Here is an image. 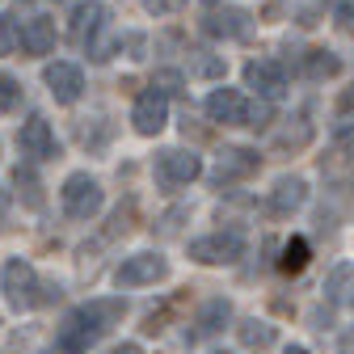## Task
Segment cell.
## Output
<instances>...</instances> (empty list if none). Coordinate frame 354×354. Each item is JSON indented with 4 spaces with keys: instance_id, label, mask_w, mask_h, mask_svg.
I'll list each match as a JSON object with an SVG mask.
<instances>
[{
    "instance_id": "obj_6",
    "label": "cell",
    "mask_w": 354,
    "mask_h": 354,
    "mask_svg": "<svg viewBox=\"0 0 354 354\" xmlns=\"http://www.w3.org/2000/svg\"><path fill=\"white\" fill-rule=\"evenodd\" d=\"M165 274H169V261L160 253H136L114 270V283L118 287H148V283H160Z\"/></svg>"
},
{
    "instance_id": "obj_30",
    "label": "cell",
    "mask_w": 354,
    "mask_h": 354,
    "mask_svg": "<svg viewBox=\"0 0 354 354\" xmlns=\"http://www.w3.org/2000/svg\"><path fill=\"white\" fill-rule=\"evenodd\" d=\"M287 354H308V350L304 346H287Z\"/></svg>"
},
{
    "instance_id": "obj_26",
    "label": "cell",
    "mask_w": 354,
    "mask_h": 354,
    "mask_svg": "<svg viewBox=\"0 0 354 354\" xmlns=\"http://www.w3.org/2000/svg\"><path fill=\"white\" fill-rule=\"evenodd\" d=\"M182 5H186V0H144V9H148V13H156V17H165V13H177Z\"/></svg>"
},
{
    "instance_id": "obj_18",
    "label": "cell",
    "mask_w": 354,
    "mask_h": 354,
    "mask_svg": "<svg viewBox=\"0 0 354 354\" xmlns=\"http://www.w3.org/2000/svg\"><path fill=\"white\" fill-rule=\"evenodd\" d=\"M236 337L249 350H270L274 346V325H266V321H241L236 325Z\"/></svg>"
},
{
    "instance_id": "obj_23",
    "label": "cell",
    "mask_w": 354,
    "mask_h": 354,
    "mask_svg": "<svg viewBox=\"0 0 354 354\" xmlns=\"http://www.w3.org/2000/svg\"><path fill=\"white\" fill-rule=\"evenodd\" d=\"M17 97H21V84H17L9 72H0V114L13 110V106H17Z\"/></svg>"
},
{
    "instance_id": "obj_16",
    "label": "cell",
    "mask_w": 354,
    "mask_h": 354,
    "mask_svg": "<svg viewBox=\"0 0 354 354\" xmlns=\"http://www.w3.org/2000/svg\"><path fill=\"white\" fill-rule=\"evenodd\" d=\"M325 295L333 304H342L346 313H354V266H337L329 274V283H325Z\"/></svg>"
},
{
    "instance_id": "obj_5",
    "label": "cell",
    "mask_w": 354,
    "mask_h": 354,
    "mask_svg": "<svg viewBox=\"0 0 354 354\" xmlns=\"http://www.w3.org/2000/svg\"><path fill=\"white\" fill-rule=\"evenodd\" d=\"M194 177H203V160H198L194 152H186V148H169V152L156 156V182H160V186L177 190V186H190Z\"/></svg>"
},
{
    "instance_id": "obj_13",
    "label": "cell",
    "mask_w": 354,
    "mask_h": 354,
    "mask_svg": "<svg viewBox=\"0 0 354 354\" xmlns=\"http://www.w3.org/2000/svg\"><path fill=\"white\" fill-rule=\"evenodd\" d=\"M308 203V182H304V177H279V182H274V190H270V207L274 211H299Z\"/></svg>"
},
{
    "instance_id": "obj_27",
    "label": "cell",
    "mask_w": 354,
    "mask_h": 354,
    "mask_svg": "<svg viewBox=\"0 0 354 354\" xmlns=\"http://www.w3.org/2000/svg\"><path fill=\"white\" fill-rule=\"evenodd\" d=\"M219 72H224L219 59H198V76H219Z\"/></svg>"
},
{
    "instance_id": "obj_22",
    "label": "cell",
    "mask_w": 354,
    "mask_h": 354,
    "mask_svg": "<svg viewBox=\"0 0 354 354\" xmlns=\"http://www.w3.org/2000/svg\"><path fill=\"white\" fill-rule=\"evenodd\" d=\"M228 317H232V304H228V299H215V304L207 308V313H203V333H215V329L224 325Z\"/></svg>"
},
{
    "instance_id": "obj_1",
    "label": "cell",
    "mask_w": 354,
    "mask_h": 354,
    "mask_svg": "<svg viewBox=\"0 0 354 354\" xmlns=\"http://www.w3.org/2000/svg\"><path fill=\"white\" fill-rule=\"evenodd\" d=\"M122 308H127L122 299H93V304L76 308V313L64 321V329H59V346L72 350V354H84L102 333H110V325L122 317Z\"/></svg>"
},
{
    "instance_id": "obj_15",
    "label": "cell",
    "mask_w": 354,
    "mask_h": 354,
    "mask_svg": "<svg viewBox=\"0 0 354 354\" xmlns=\"http://www.w3.org/2000/svg\"><path fill=\"white\" fill-rule=\"evenodd\" d=\"M257 152H249V148H224L219 152V182L224 177H249V173H257Z\"/></svg>"
},
{
    "instance_id": "obj_28",
    "label": "cell",
    "mask_w": 354,
    "mask_h": 354,
    "mask_svg": "<svg viewBox=\"0 0 354 354\" xmlns=\"http://www.w3.org/2000/svg\"><path fill=\"white\" fill-rule=\"evenodd\" d=\"M114 354H144V350H140V346H136V342H127V346H118V350H114Z\"/></svg>"
},
{
    "instance_id": "obj_20",
    "label": "cell",
    "mask_w": 354,
    "mask_h": 354,
    "mask_svg": "<svg viewBox=\"0 0 354 354\" xmlns=\"http://www.w3.org/2000/svg\"><path fill=\"white\" fill-rule=\"evenodd\" d=\"M304 72L313 76V80H329V76H337V72H342V59H337L333 51H308Z\"/></svg>"
},
{
    "instance_id": "obj_4",
    "label": "cell",
    "mask_w": 354,
    "mask_h": 354,
    "mask_svg": "<svg viewBox=\"0 0 354 354\" xmlns=\"http://www.w3.org/2000/svg\"><path fill=\"white\" fill-rule=\"evenodd\" d=\"M190 257L203 261V266H232L245 257V236L241 232H211V236H198L190 241Z\"/></svg>"
},
{
    "instance_id": "obj_32",
    "label": "cell",
    "mask_w": 354,
    "mask_h": 354,
    "mask_svg": "<svg viewBox=\"0 0 354 354\" xmlns=\"http://www.w3.org/2000/svg\"><path fill=\"white\" fill-rule=\"evenodd\" d=\"M207 5H215V0H207Z\"/></svg>"
},
{
    "instance_id": "obj_19",
    "label": "cell",
    "mask_w": 354,
    "mask_h": 354,
    "mask_svg": "<svg viewBox=\"0 0 354 354\" xmlns=\"http://www.w3.org/2000/svg\"><path fill=\"white\" fill-rule=\"evenodd\" d=\"M102 17H106V9L97 5V0H88V5H80V9L72 13V34H76V38H93V34L102 30Z\"/></svg>"
},
{
    "instance_id": "obj_25",
    "label": "cell",
    "mask_w": 354,
    "mask_h": 354,
    "mask_svg": "<svg viewBox=\"0 0 354 354\" xmlns=\"http://www.w3.org/2000/svg\"><path fill=\"white\" fill-rule=\"evenodd\" d=\"M13 47H17V21L0 13V55H9Z\"/></svg>"
},
{
    "instance_id": "obj_21",
    "label": "cell",
    "mask_w": 354,
    "mask_h": 354,
    "mask_svg": "<svg viewBox=\"0 0 354 354\" xmlns=\"http://www.w3.org/2000/svg\"><path fill=\"white\" fill-rule=\"evenodd\" d=\"M270 118H274V102H245V122L241 127H270Z\"/></svg>"
},
{
    "instance_id": "obj_9",
    "label": "cell",
    "mask_w": 354,
    "mask_h": 354,
    "mask_svg": "<svg viewBox=\"0 0 354 354\" xmlns=\"http://www.w3.org/2000/svg\"><path fill=\"white\" fill-rule=\"evenodd\" d=\"M245 84L253 88L257 97L279 102V97H283V88H287V76H283V68H279L274 59H253V64L245 68Z\"/></svg>"
},
{
    "instance_id": "obj_24",
    "label": "cell",
    "mask_w": 354,
    "mask_h": 354,
    "mask_svg": "<svg viewBox=\"0 0 354 354\" xmlns=\"http://www.w3.org/2000/svg\"><path fill=\"white\" fill-rule=\"evenodd\" d=\"M152 88H160L165 97H173V93H182V72H169V68H160V72L152 76Z\"/></svg>"
},
{
    "instance_id": "obj_29",
    "label": "cell",
    "mask_w": 354,
    "mask_h": 354,
    "mask_svg": "<svg viewBox=\"0 0 354 354\" xmlns=\"http://www.w3.org/2000/svg\"><path fill=\"white\" fill-rule=\"evenodd\" d=\"M350 106H354V88H350V93L342 97V110H350Z\"/></svg>"
},
{
    "instance_id": "obj_10",
    "label": "cell",
    "mask_w": 354,
    "mask_h": 354,
    "mask_svg": "<svg viewBox=\"0 0 354 354\" xmlns=\"http://www.w3.org/2000/svg\"><path fill=\"white\" fill-rule=\"evenodd\" d=\"M42 80H47L51 97H55L59 106H72V102H80V93H84V76H80L76 64H51L47 72H42Z\"/></svg>"
},
{
    "instance_id": "obj_2",
    "label": "cell",
    "mask_w": 354,
    "mask_h": 354,
    "mask_svg": "<svg viewBox=\"0 0 354 354\" xmlns=\"http://www.w3.org/2000/svg\"><path fill=\"white\" fill-rule=\"evenodd\" d=\"M0 291H5V299L17 308V313H21V308H34L42 295V287H38V274H34V266L30 261H21V257H9L5 261V270H0Z\"/></svg>"
},
{
    "instance_id": "obj_17",
    "label": "cell",
    "mask_w": 354,
    "mask_h": 354,
    "mask_svg": "<svg viewBox=\"0 0 354 354\" xmlns=\"http://www.w3.org/2000/svg\"><path fill=\"white\" fill-rule=\"evenodd\" d=\"M308 261H313V249H308V241H304V236H291V241L283 245L279 270H283V274H304V270H308Z\"/></svg>"
},
{
    "instance_id": "obj_7",
    "label": "cell",
    "mask_w": 354,
    "mask_h": 354,
    "mask_svg": "<svg viewBox=\"0 0 354 354\" xmlns=\"http://www.w3.org/2000/svg\"><path fill=\"white\" fill-rule=\"evenodd\" d=\"M131 122H136L140 136H160L165 122H169V97L160 88H144L136 97V110H131Z\"/></svg>"
},
{
    "instance_id": "obj_11",
    "label": "cell",
    "mask_w": 354,
    "mask_h": 354,
    "mask_svg": "<svg viewBox=\"0 0 354 354\" xmlns=\"http://www.w3.org/2000/svg\"><path fill=\"white\" fill-rule=\"evenodd\" d=\"M207 114H211V122L241 127L245 122V97L236 93V88H215V93L207 97Z\"/></svg>"
},
{
    "instance_id": "obj_33",
    "label": "cell",
    "mask_w": 354,
    "mask_h": 354,
    "mask_svg": "<svg viewBox=\"0 0 354 354\" xmlns=\"http://www.w3.org/2000/svg\"><path fill=\"white\" fill-rule=\"evenodd\" d=\"M47 354H55V350H47Z\"/></svg>"
},
{
    "instance_id": "obj_31",
    "label": "cell",
    "mask_w": 354,
    "mask_h": 354,
    "mask_svg": "<svg viewBox=\"0 0 354 354\" xmlns=\"http://www.w3.org/2000/svg\"><path fill=\"white\" fill-rule=\"evenodd\" d=\"M215 354H232V350H215Z\"/></svg>"
},
{
    "instance_id": "obj_8",
    "label": "cell",
    "mask_w": 354,
    "mask_h": 354,
    "mask_svg": "<svg viewBox=\"0 0 354 354\" xmlns=\"http://www.w3.org/2000/svg\"><path fill=\"white\" fill-rule=\"evenodd\" d=\"M17 144H21V152H26V156H34V160H55V156H59V140H55L51 122H47V118H38V114L21 127Z\"/></svg>"
},
{
    "instance_id": "obj_14",
    "label": "cell",
    "mask_w": 354,
    "mask_h": 354,
    "mask_svg": "<svg viewBox=\"0 0 354 354\" xmlns=\"http://www.w3.org/2000/svg\"><path fill=\"white\" fill-rule=\"evenodd\" d=\"M245 21H249L245 9H224V13H207L203 17V30L215 34V38H241L245 34Z\"/></svg>"
},
{
    "instance_id": "obj_3",
    "label": "cell",
    "mask_w": 354,
    "mask_h": 354,
    "mask_svg": "<svg viewBox=\"0 0 354 354\" xmlns=\"http://www.w3.org/2000/svg\"><path fill=\"white\" fill-rule=\"evenodd\" d=\"M59 198H64V211H68L72 219H93V215L106 207L102 186H97L88 173H72L68 182H64V190H59Z\"/></svg>"
},
{
    "instance_id": "obj_12",
    "label": "cell",
    "mask_w": 354,
    "mask_h": 354,
    "mask_svg": "<svg viewBox=\"0 0 354 354\" xmlns=\"http://www.w3.org/2000/svg\"><path fill=\"white\" fill-rule=\"evenodd\" d=\"M17 42H21L26 55H51V51H55V21H51V17L26 21L21 34H17Z\"/></svg>"
}]
</instances>
